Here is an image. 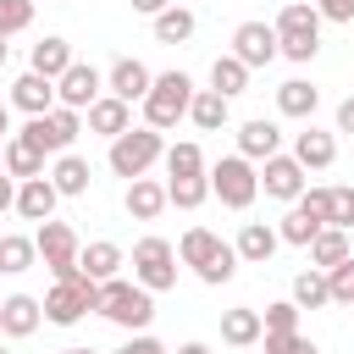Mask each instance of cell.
<instances>
[{
  "mask_svg": "<svg viewBox=\"0 0 354 354\" xmlns=\"http://www.w3.org/2000/svg\"><path fill=\"white\" fill-rule=\"evenodd\" d=\"M271 28H277V55H288V61H315V50H321V11H315L310 0H288Z\"/></svg>",
  "mask_w": 354,
  "mask_h": 354,
  "instance_id": "1",
  "label": "cell"
},
{
  "mask_svg": "<svg viewBox=\"0 0 354 354\" xmlns=\"http://www.w3.org/2000/svg\"><path fill=\"white\" fill-rule=\"evenodd\" d=\"M188 105H194V77L188 72H160L149 83V94H144V127L166 133V127H177L188 116Z\"/></svg>",
  "mask_w": 354,
  "mask_h": 354,
  "instance_id": "2",
  "label": "cell"
},
{
  "mask_svg": "<svg viewBox=\"0 0 354 354\" xmlns=\"http://www.w3.org/2000/svg\"><path fill=\"white\" fill-rule=\"evenodd\" d=\"M100 315L116 321V326H127V332H144L155 321V293H144L138 282L111 277V282H100Z\"/></svg>",
  "mask_w": 354,
  "mask_h": 354,
  "instance_id": "3",
  "label": "cell"
},
{
  "mask_svg": "<svg viewBox=\"0 0 354 354\" xmlns=\"http://www.w3.org/2000/svg\"><path fill=\"white\" fill-rule=\"evenodd\" d=\"M205 177H210V194H216L227 210H249L254 194H260V171H254V160H243V155H221Z\"/></svg>",
  "mask_w": 354,
  "mask_h": 354,
  "instance_id": "4",
  "label": "cell"
},
{
  "mask_svg": "<svg viewBox=\"0 0 354 354\" xmlns=\"http://www.w3.org/2000/svg\"><path fill=\"white\" fill-rule=\"evenodd\" d=\"M33 249H39V260L50 266V277H55V282H77V277H83V271H77V249H83V243H77V232H72L66 221H55V216H50V221H39Z\"/></svg>",
  "mask_w": 354,
  "mask_h": 354,
  "instance_id": "5",
  "label": "cell"
},
{
  "mask_svg": "<svg viewBox=\"0 0 354 354\" xmlns=\"http://www.w3.org/2000/svg\"><path fill=\"white\" fill-rule=\"evenodd\" d=\"M77 133H83V116H77V111H66V105H55V111H44V116H28V127H22L17 138H22V144H33L39 155H66Z\"/></svg>",
  "mask_w": 354,
  "mask_h": 354,
  "instance_id": "6",
  "label": "cell"
},
{
  "mask_svg": "<svg viewBox=\"0 0 354 354\" xmlns=\"http://www.w3.org/2000/svg\"><path fill=\"white\" fill-rule=\"evenodd\" d=\"M160 155H166V144H160V133H155V127H127L122 138H111V171H116V177H127V183H133V177H144Z\"/></svg>",
  "mask_w": 354,
  "mask_h": 354,
  "instance_id": "7",
  "label": "cell"
},
{
  "mask_svg": "<svg viewBox=\"0 0 354 354\" xmlns=\"http://www.w3.org/2000/svg\"><path fill=\"white\" fill-rule=\"evenodd\" d=\"M133 282L144 293H166L177 288V249L166 238H138L133 243Z\"/></svg>",
  "mask_w": 354,
  "mask_h": 354,
  "instance_id": "8",
  "label": "cell"
},
{
  "mask_svg": "<svg viewBox=\"0 0 354 354\" xmlns=\"http://www.w3.org/2000/svg\"><path fill=\"white\" fill-rule=\"evenodd\" d=\"M88 310H100V282L77 277V282H55L44 293V321L50 326H77Z\"/></svg>",
  "mask_w": 354,
  "mask_h": 354,
  "instance_id": "9",
  "label": "cell"
},
{
  "mask_svg": "<svg viewBox=\"0 0 354 354\" xmlns=\"http://www.w3.org/2000/svg\"><path fill=\"white\" fill-rule=\"evenodd\" d=\"M100 88H105V77H100L88 61H72V66L55 77V105H66V111H88V105L100 100Z\"/></svg>",
  "mask_w": 354,
  "mask_h": 354,
  "instance_id": "10",
  "label": "cell"
},
{
  "mask_svg": "<svg viewBox=\"0 0 354 354\" xmlns=\"http://www.w3.org/2000/svg\"><path fill=\"white\" fill-rule=\"evenodd\" d=\"M227 55H238L249 72H254V66H271V61H277V28H271V22H238Z\"/></svg>",
  "mask_w": 354,
  "mask_h": 354,
  "instance_id": "11",
  "label": "cell"
},
{
  "mask_svg": "<svg viewBox=\"0 0 354 354\" xmlns=\"http://www.w3.org/2000/svg\"><path fill=\"white\" fill-rule=\"evenodd\" d=\"M149 83H155V72H149L144 61H133V55H122V61H116V66L105 72V88H111V94H116L122 105H133V100L144 105V94H149Z\"/></svg>",
  "mask_w": 354,
  "mask_h": 354,
  "instance_id": "12",
  "label": "cell"
},
{
  "mask_svg": "<svg viewBox=\"0 0 354 354\" xmlns=\"http://www.w3.org/2000/svg\"><path fill=\"white\" fill-rule=\"evenodd\" d=\"M260 188H266V199H299V194H304V166L277 149V155L266 160V171H260Z\"/></svg>",
  "mask_w": 354,
  "mask_h": 354,
  "instance_id": "13",
  "label": "cell"
},
{
  "mask_svg": "<svg viewBox=\"0 0 354 354\" xmlns=\"http://www.w3.org/2000/svg\"><path fill=\"white\" fill-rule=\"evenodd\" d=\"M39 321H44V304L33 293H6L0 299V332L6 337H33Z\"/></svg>",
  "mask_w": 354,
  "mask_h": 354,
  "instance_id": "14",
  "label": "cell"
},
{
  "mask_svg": "<svg viewBox=\"0 0 354 354\" xmlns=\"http://www.w3.org/2000/svg\"><path fill=\"white\" fill-rule=\"evenodd\" d=\"M55 199H61V194H55L50 177H28V183H17V205H11V210H17L22 221H50V216H55Z\"/></svg>",
  "mask_w": 354,
  "mask_h": 354,
  "instance_id": "15",
  "label": "cell"
},
{
  "mask_svg": "<svg viewBox=\"0 0 354 354\" xmlns=\"http://www.w3.org/2000/svg\"><path fill=\"white\" fill-rule=\"evenodd\" d=\"M277 144H282V127L266 122V116H249V122L238 127V155H243V160H271Z\"/></svg>",
  "mask_w": 354,
  "mask_h": 354,
  "instance_id": "16",
  "label": "cell"
},
{
  "mask_svg": "<svg viewBox=\"0 0 354 354\" xmlns=\"http://www.w3.org/2000/svg\"><path fill=\"white\" fill-rule=\"evenodd\" d=\"M293 160H299L304 171H326V166L337 160V138L321 133V127H304V133H293Z\"/></svg>",
  "mask_w": 354,
  "mask_h": 354,
  "instance_id": "17",
  "label": "cell"
},
{
  "mask_svg": "<svg viewBox=\"0 0 354 354\" xmlns=\"http://www.w3.org/2000/svg\"><path fill=\"white\" fill-rule=\"evenodd\" d=\"M11 105L28 111V116H44V111H55V83L39 77V72H22V77L11 83Z\"/></svg>",
  "mask_w": 354,
  "mask_h": 354,
  "instance_id": "18",
  "label": "cell"
},
{
  "mask_svg": "<svg viewBox=\"0 0 354 354\" xmlns=\"http://www.w3.org/2000/svg\"><path fill=\"white\" fill-rule=\"evenodd\" d=\"M133 127V105H122L116 94H100L94 105H88V133H100V138H122Z\"/></svg>",
  "mask_w": 354,
  "mask_h": 354,
  "instance_id": "19",
  "label": "cell"
},
{
  "mask_svg": "<svg viewBox=\"0 0 354 354\" xmlns=\"http://www.w3.org/2000/svg\"><path fill=\"white\" fill-rule=\"evenodd\" d=\"M277 227H266V221H243V232H238V243H232V254L243 260V266H266L271 254H277Z\"/></svg>",
  "mask_w": 354,
  "mask_h": 354,
  "instance_id": "20",
  "label": "cell"
},
{
  "mask_svg": "<svg viewBox=\"0 0 354 354\" xmlns=\"http://www.w3.org/2000/svg\"><path fill=\"white\" fill-rule=\"evenodd\" d=\"M122 205H127V216H133V221H155V216L166 210V183H155V177H133Z\"/></svg>",
  "mask_w": 354,
  "mask_h": 354,
  "instance_id": "21",
  "label": "cell"
},
{
  "mask_svg": "<svg viewBox=\"0 0 354 354\" xmlns=\"http://www.w3.org/2000/svg\"><path fill=\"white\" fill-rule=\"evenodd\" d=\"M116 266H122V249H116L111 238H94V243H83V249H77V271H83L88 282H111V277H116Z\"/></svg>",
  "mask_w": 354,
  "mask_h": 354,
  "instance_id": "22",
  "label": "cell"
},
{
  "mask_svg": "<svg viewBox=\"0 0 354 354\" xmlns=\"http://www.w3.org/2000/svg\"><path fill=\"white\" fill-rule=\"evenodd\" d=\"M315 105H321V88H315V83H304V77H288V83L277 88V111H282V116H293V122H310V116H315Z\"/></svg>",
  "mask_w": 354,
  "mask_h": 354,
  "instance_id": "23",
  "label": "cell"
},
{
  "mask_svg": "<svg viewBox=\"0 0 354 354\" xmlns=\"http://www.w3.org/2000/svg\"><path fill=\"white\" fill-rule=\"evenodd\" d=\"M227 116H232V100H221L216 88H194L188 122H194L199 133H221V127H227Z\"/></svg>",
  "mask_w": 354,
  "mask_h": 354,
  "instance_id": "24",
  "label": "cell"
},
{
  "mask_svg": "<svg viewBox=\"0 0 354 354\" xmlns=\"http://www.w3.org/2000/svg\"><path fill=\"white\" fill-rule=\"evenodd\" d=\"M44 177L55 183V194H61V199L88 194V160H83V155H72V149H66V155H55V166H50Z\"/></svg>",
  "mask_w": 354,
  "mask_h": 354,
  "instance_id": "25",
  "label": "cell"
},
{
  "mask_svg": "<svg viewBox=\"0 0 354 354\" xmlns=\"http://www.w3.org/2000/svg\"><path fill=\"white\" fill-rule=\"evenodd\" d=\"M66 66H72V44H66L61 33H50V39H39V44H33V66H28V72H39V77H50V83H55Z\"/></svg>",
  "mask_w": 354,
  "mask_h": 354,
  "instance_id": "26",
  "label": "cell"
},
{
  "mask_svg": "<svg viewBox=\"0 0 354 354\" xmlns=\"http://www.w3.org/2000/svg\"><path fill=\"white\" fill-rule=\"evenodd\" d=\"M354 249H348V232H337V227H321L315 238H310V266L315 271H332V266H343Z\"/></svg>",
  "mask_w": 354,
  "mask_h": 354,
  "instance_id": "27",
  "label": "cell"
},
{
  "mask_svg": "<svg viewBox=\"0 0 354 354\" xmlns=\"http://www.w3.org/2000/svg\"><path fill=\"white\" fill-rule=\"evenodd\" d=\"M221 343H232V348H249V343H260V310H249V304H238V310H221Z\"/></svg>",
  "mask_w": 354,
  "mask_h": 354,
  "instance_id": "28",
  "label": "cell"
},
{
  "mask_svg": "<svg viewBox=\"0 0 354 354\" xmlns=\"http://www.w3.org/2000/svg\"><path fill=\"white\" fill-rule=\"evenodd\" d=\"M0 166H6V177H17V183H28V177H44V155H39L33 144H22V138H6V155H0Z\"/></svg>",
  "mask_w": 354,
  "mask_h": 354,
  "instance_id": "29",
  "label": "cell"
},
{
  "mask_svg": "<svg viewBox=\"0 0 354 354\" xmlns=\"http://www.w3.org/2000/svg\"><path fill=\"white\" fill-rule=\"evenodd\" d=\"M216 249H221V238H216L210 227H188V232H183V243H177V260H183V266H194V271H205V266L216 260Z\"/></svg>",
  "mask_w": 354,
  "mask_h": 354,
  "instance_id": "30",
  "label": "cell"
},
{
  "mask_svg": "<svg viewBox=\"0 0 354 354\" xmlns=\"http://www.w3.org/2000/svg\"><path fill=\"white\" fill-rule=\"evenodd\" d=\"M194 28H199V22H194L188 6H166V11L155 17V39H160V44H188Z\"/></svg>",
  "mask_w": 354,
  "mask_h": 354,
  "instance_id": "31",
  "label": "cell"
},
{
  "mask_svg": "<svg viewBox=\"0 0 354 354\" xmlns=\"http://www.w3.org/2000/svg\"><path fill=\"white\" fill-rule=\"evenodd\" d=\"M210 88H216L221 100L243 94V88H249V66H243L238 55H216V66H210Z\"/></svg>",
  "mask_w": 354,
  "mask_h": 354,
  "instance_id": "32",
  "label": "cell"
},
{
  "mask_svg": "<svg viewBox=\"0 0 354 354\" xmlns=\"http://www.w3.org/2000/svg\"><path fill=\"white\" fill-rule=\"evenodd\" d=\"M205 199H210V177H166V205L199 210Z\"/></svg>",
  "mask_w": 354,
  "mask_h": 354,
  "instance_id": "33",
  "label": "cell"
},
{
  "mask_svg": "<svg viewBox=\"0 0 354 354\" xmlns=\"http://www.w3.org/2000/svg\"><path fill=\"white\" fill-rule=\"evenodd\" d=\"M33 260H39L33 238H22V232H6V238H0V277H17V271H28Z\"/></svg>",
  "mask_w": 354,
  "mask_h": 354,
  "instance_id": "34",
  "label": "cell"
},
{
  "mask_svg": "<svg viewBox=\"0 0 354 354\" xmlns=\"http://www.w3.org/2000/svg\"><path fill=\"white\" fill-rule=\"evenodd\" d=\"M293 304L299 310H321V304H332V293H326V271H299L293 277Z\"/></svg>",
  "mask_w": 354,
  "mask_h": 354,
  "instance_id": "35",
  "label": "cell"
},
{
  "mask_svg": "<svg viewBox=\"0 0 354 354\" xmlns=\"http://www.w3.org/2000/svg\"><path fill=\"white\" fill-rule=\"evenodd\" d=\"M288 332H299V304H293V299L266 304V310H260V337H288Z\"/></svg>",
  "mask_w": 354,
  "mask_h": 354,
  "instance_id": "36",
  "label": "cell"
},
{
  "mask_svg": "<svg viewBox=\"0 0 354 354\" xmlns=\"http://www.w3.org/2000/svg\"><path fill=\"white\" fill-rule=\"evenodd\" d=\"M166 177H205V149L199 144H171L166 149Z\"/></svg>",
  "mask_w": 354,
  "mask_h": 354,
  "instance_id": "37",
  "label": "cell"
},
{
  "mask_svg": "<svg viewBox=\"0 0 354 354\" xmlns=\"http://www.w3.org/2000/svg\"><path fill=\"white\" fill-rule=\"evenodd\" d=\"M315 232H321V221H310L304 210H288V216H282V227H277V238H282V243H293V249H310V238H315Z\"/></svg>",
  "mask_w": 354,
  "mask_h": 354,
  "instance_id": "38",
  "label": "cell"
},
{
  "mask_svg": "<svg viewBox=\"0 0 354 354\" xmlns=\"http://www.w3.org/2000/svg\"><path fill=\"white\" fill-rule=\"evenodd\" d=\"M326 293H332V304H354V254L326 271Z\"/></svg>",
  "mask_w": 354,
  "mask_h": 354,
  "instance_id": "39",
  "label": "cell"
},
{
  "mask_svg": "<svg viewBox=\"0 0 354 354\" xmlns=\"http://www.w3.org/2000/svg\"><path fill=\"white\" fill-rule=\"evenodd\" d=\"M28 22H33V0H0V39L22 33Z\"/></svg>",
  "mask_w": 354,
  "mask_h": 354,
  "instance_id": "40",
  "label": "cell"
},
{
  "mask_svg": "<svg viewBox=\"0 0 354 354\" xmlns=\"http://www.w3.org/2000/svg\"><path fill=\"white\" fill-rule=\"evenodd\" d=\"M232 271H238V254H232V243H221L216 249V260L199 271V282H210V288H221V282H232Z\"/></svg>",
  "mask_w": 354,
  "mask_h": 354,
  "instance_id": "41",
  "label": "cell"
},
{
  "mask_svg": "<svg viewBox=\"0 0 354 354\" xmlns=\"http://www.w3.org/2000/svg\"><path fill=\"white\" fill-rule=\"evenodd\" d=\"M326 227L348 232L354 227V188H332V210H326Z\"/></svg>",
  "mask_w": 354,
  "mask_h": 354,
  "instance_id": "42",
  "label": "cell"
},
{
  "mask_svg": "<svg viewBox=\"0 0 354 354\" xmlns=\"http://www.w3.org/2000/svg\"><path fill=\"white\" fill-rule=\"evenodd\" d=\"M266 354H321L304 332H288V337H266Z\"/></svg>",
  "mask_w": 354,
  "mask_h": 354,
  "instance_id": "43",
  "label": "cell"
},
{
  "mask_svg": "<svg viewBox=\"0 0 354 354\" xmlns=\"http://www.w3.org/2000/svg\"><path fill=\"white\" fill-rule=\"evenodd\" d=\"M321 11V22H354V0H310Z\"/></svg>",
  "mask_w": 354,
  "mask_h": 354,
  "instance_id": "44",
  "label": "cell"
},
{
  "mask_svg": "<svg viewBox=\"0 0 354 354\" xmlns=\"http://www.w3.org/2000/svg\"><path fill=\"white\" fill-rule=\"evenodd\" d=\"M116 354H166V343H160V337H149V332H138V337H127Z\"/></svg>",
  "mask_w": 354,
  "mask_h": 354,
  "instance_id": "45",
  "label": "cell"
},
{
  "mask_svg": "<svg viewBox=\"0 0 354 354\" xmlns=\"http://www.w3.org/2000/svg\"><path fill=\"white\" fill-rule=\"evenodd\" d=\"M337 133H354V94L337 105Z\"/></svg>",
  "mask_w": 354,
  "mask_h": 354,
  "instance_id": "46",
  "label": "cell"
},
{
  "mask_svg": "<svg viewBox=\"0 0 354 354\" xmlns=\"http://www.w3.org/2000/svg\"><path fill=\"white\" fill-rule=\"evenodd\" d=\"M11 205H17V177L0 171V210H11Z\"/></svg>",
  "mask_w": 354,
  "mask_h": 354,
  "instance_id": "47",
  "label": "cell"
},
{
  "mask_svg": "<svg viewBox=\"0 0 354 354\" xmlns=\"http://www.w3.org/2000/svg\"><path fill=\"white\" fill-rule=\"evenodd\" d=\"M127 6H133V11H144V17H160V11H166V6H177V0H127Z\"/></svg>",
  "mask_w": 354,
  "mask_h": 354,
  "instance_id": "48",
  "label": "cell"
},
{
  "mask_svg": "<svg viewBox=\"0 0 354 354\" xmlns=\"http://www.w3.org/2000/svg\"><path fill=\"white\" fill-rule=\"evenodd\" d=\"M177 354H210V343H183Z\"/></svg>",
  "mask_w": 354,
  "mask_h": 354,
  "instance_id": "49",
  "label": "cell"
},
{
  "mask_svg": "<svg viewBox=\"0 0 354 354\" xmlns=\"http://www.w3.org/2000/svg\"><path fill=\"white\" fill-rule=\"evenodd\" d=\"M6 133H11V111L0 105V138H6Z\"/></svg>",
  "mask_w": 354,
  "mask_h": 354,
  "instance_id": "50",
  "label": "cell"
},
{
  "mask_svg": "<svg viewBox=\"0 0 354 354\" xmlns=\"http://www.w3.org/2000/svg\"><path fill=\"white\" fill-rule=\"evenodd\" d=\"M61 354H94V348H61Z\"/></svg>",
  "mask_w": 354,
  "mask_h": 354,
  "instance_id": "51",
  "label": "cell"
},
{
  "mask_svg": "<svg viewBox=\"0 0 354 354\" xmlns=\"http://www.w3.org/2000/svg\"><path fill=\"white\" fill-rule=\"evenodd\" d=\"M0 66H6V39H0Z\"/></svg>",
  "mask_w": 354,
  "mask_h": 354,
  "instance_id": "52",
  "label": "cell"
},
{
  "mask_svg": "<svg viewBox=\"0 0 354 354\" xmlns=\"http://www.w3.org/2000/svg\"><path fill=\"white\" fill-rule=\"evenodd\" d=\"M50 6H66V0H50Z\"/></svg>",
  "mask_w": 354,
  "mask_h": 354,
  "instance_id": "53",
  "label": "cell"
},
{
  "mask_svg": "<svg viewBox=\"0 0 354 354\" xmlns=\"http://www.w3.org/2000/svg\"><path fill=\"white\" fill-rule=\"evenodd\" d=\"M0 155H6V138H0Z\"/></svg>",
  "mask_w": 354,
  "mask_h": 354,
  "instance_id": "54",
  "label": "cell"
},
{
  "mask_svg": "<svg viewBox=\"0 0 354 354\" xmlns=\"http://www.w3.org/2000/svg\"><path fill=\"white\" fill-rule=\"evenodd\" d=\"M0 354H6V348H0Z\"/></svg>",
  "mask_w": 354,
  "mask_h": 354,
  "instance_id": "55",
  "label": "cell"
},
{
  "mask_svg": "<svg viewBox=\"0 0 354 354\" xmlns=\"http://www.w3.org/2000/svg\"><path fill=\"white\" fill-rule=\"evenodd\" d=\"M348 310H354V304H348Z\"/></svg>",
  "mask_w": 354,
  "mask_h": 354,
  "instance_id": "56",
  "label": "cell"
}]
</instances>
